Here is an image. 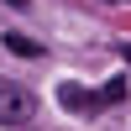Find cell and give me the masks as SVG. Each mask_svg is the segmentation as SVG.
I'll return each mask as SVG.
<instances>
[{
  "mask_svg": "<svg viewBox=\"0 0 131 131\" xmlns=\"http://www.w3.org/2000/svg\"><path fill=\"white\" fill-rule=\"evenodd\" d=\"M126 63H131V47H126Z\"/></svg>",
  "mask_w": 131,
  "mask_h": 131,
  "instance_id": "cell-6",
  "label": "cell"
},
{
  "mask_svg": "<svg viewBox=\"0 0 131 131\" xmlns=\"http://www.w3.org/2000/svg\"><path fill=\"white\" fill-rule=\"evenodd\" d=\"M121 100H126V79H110L100 94H89V115H94V110H105V105H121Z\"/></svg>",
  "mask_w": 131,
  "mask_h": 131,
  "instance_id": "cell-2",
  "label": "cell"
},
{
  "mask_svg": "<svg viewBox=\"0 0 131 131\" xmlns=\"http://www.w3.org/2000/svg\"><path fill=\"white\" fill-rule=\"evenodd\" d=\"M58 105H63V110H84V115H89V94H84L79 84H58Z\"/></svg>",
  "mask_w": 131,
  "mask_h": 131,
  "instance_id": "cell-3",
  "label": "cell"
},
{
  "mask_svg": "<svg viewBox=\"0 0 131 131\" xmlns=\"http://www.w3.org/2000/svg\"><path fill=\"white\" fill-rule=\"evenodd\" d=\"M31 115H37V100H31L21 84L0 79V121H10V126H26Z\"/></svg>",
  "mask_w": 131,
  "mask_h": 131,
  "instance_id": "cell-1",
  "label": "cell"
},
{
  "mask_svg": "<svg viewBox=\"0 0 131 131\" xmlns=\"http://www.w3.org/2000/svg\"><path fill=\"white\" fill-rule=\"evenodd\" d=\"M5 47H10V52H21V58H37V52H42L37 42H31V37H21V31H5Z\"/></svg>",
  "mask_w": 131,
  "mask_h": 131,
  "instance_id": "cell-4",
  "label": "cell"
},
{
  "mask_svg": "<svg viewBox=\"0 0 131 131\" xmlns=\"http://www.w3.org/2000/svg\"><path fill=\"white\" fill-rule=\"evenodd\" d=\"M5 5H16V10H21V5H26V0H5Z\"/></svg>",
  "mask_w": 131,
  "mask_h": 131,
  "instance_id": "cell-5",
  "label": "cell"
}]
</instances>
